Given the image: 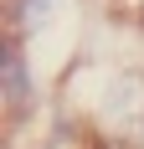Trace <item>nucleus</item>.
Listing matches in <instances>:
<instances>
[{"label": "nucleus", "mask_w": 144, "mask_h": 149, "mask_svg": "<svg viewBox=\"0 0 144 149\" xmlns=\"http://www.w3.org/2000/svg\"><path fill=\"white\" fill-rule=\"evenodd\" d=\"M93 118L87 129H118V134H134L144 118V72L139 67H118V72L98 77V93H93Z\"/></svg>", "instance_id": "obj_1"}, {"label": "nucleus", "mask_w": 144, "mask_h": 149, "mask_svg": "<svg viewBox=\"0 0 144 149\" xmlns=\"http://www.w3.org/2000/svg\"><path fill=\"white\" fill-rule=\"evenodd\" d=\"M0 98H5V113L15 123H26V113L36 108V77H31V62H26V41L10 31L0 46Z\"/></svg>", "instance_id": "obj_2"}, {"label": "nucleus", "mask_w": 144, "mask_h": 149, "mask_svg": "<svg viewBox=\"0 0 144 149\" xmlns=\"http://www.w3.org/2000/svg\"><path fill=\"white\" fill-rule=\"evenodd\" d=\"M62 0H5V31L21 41H36L52 21H57Z\"/></svg>", "instance_id": "obj_3"}, {"label": "nucleus", "mask_w": 144, "mask_h": 149, "mask_svg": "<svg viewBox=\"0 0 144 149\" xmlns=\"http://www.w3.org/2000/svg\"><path fill=\"white\" fill-rule=\"evenodd\" d=\"M77 149H144L134 134H118V129H87L77 139Z\"/></svg>", "instance_id": "obj_4"}, {"label": "nucleus", "mask_w": 144, "mask_h": 149, "mask_svg": "<svg viewBox=\"0 0 144 149\" xmlns=\"http://www.w3.org/2000/svg\"><path fill=\"white\" fill-rule=\"evenodd\" d=\"M118 5H124V15H134V21L144 26V0H118Z\"/></svg>", "instance_id": "obj_5"}, {"label": "nucleus", "mask_w": 144, "mask_h": 149, "mask_svg": "<svg viewBox=\"0 0 144 149\" xmlns=\"http://www.w3.org/2000/svg\"><path fill=\"white\" fill-rule=\"evenodd\" d=\"M134 139H139V144H144V118H139V129H134Z\"/></svg>", "instance_id": "obj_6"}]
</instances>
